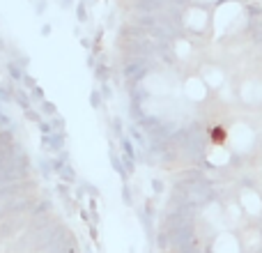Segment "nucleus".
Returning <instances> with one entry per match:
<instances>
[{
  "instance_id": "nucleus-1",
  "label": "nucleus",
  "mask_w": 262,
  "mask_h": 253,
  "mask_svg": "<svg viewBox=\"0 0 262 253\" xmlns=\"http://www.w3.org/2000/svg\"><path fill=\"white\" fill-rule=\"evenodd\" d=\"M0 253H85L69 221L41 198L0 214Z\"/></svg>"
},
{
  "instance_id": "nucleus-2",
  "label": "nucleus",
  "mask_w": 262,
  "mask_h": 253,
  "mask_svg": "<svg viewBox=\"0 0 262 253\" xmlns=\"http://www.w3.org/2000/svg\"><path fill=\"white\" fill-rule=\"evenodd\" d=\"M37 198V173L16 120L0 104V214Z\"/></svg>"
},
{
  "instance_id": "nucleus-3",
  "label": "nucleus",
  "mask_w": 262,
  "mask_h": 253,
  "mask_svg": "<svg viewBox=\"0 0 262 253\" xmlns=\"http://www.w3.org/2000/svg\"><path fill=\"white\" fill-rule=\"evenodd\" d=\"M260 136V126L249 118V115H237L228 124V147L242 159H249L255 152Z\"/></svg>"
},
{
  "instance_id": "nucleus-4",
  "label": "nucleus",
  "mask_w": 262,
  "mask_h": 253,
  "mask_svg": "<svg viewBox=\"0 0 262 253\" xmlns=\"http://www.w3.org/2000/svg\"><path fill=\"white\" fill-rule=\"evenodd\" d=\"M237 200L249 221H262V189L249 180L237 182Z\"/></svg>"
},
{
  "instance_id": "nucleus-5",
  "label": "nucleus",
  "mask_w": 262,
  "mask_h": 253,
  "mask_svg": "<svg viewBox=\"0 0 262 253\" xmlns=\"http://www.w3.org/2000/svg\"><path fill=\"white\" fill-rule=\"evenodd\" d=\"M205 253H242L239 237L235 230H219L205 244Z\"/></svg>"
},
{
  "instance_id": "nucleus-6",
  "label": "nucleus",
  "mask_w": 262,
  "mask_h": 253,
  "mask_svg": "<svg viewBox=\"0 0 262 253\" xmlns=\"http://www.w3.org/2000/svg\"><path fill=\"white\" fill-rule=\"evenodd\" d=\"M251 161H255V163H262V131H260V136H258V145H255V152L251 154Z\"/></svg>"
},
{
  "instance_id": "nucleus-7",
  "label": "nucleus",
  "mask_w": 262,
  "mask_h": 253,
  "mask_svg": "<svg viewBox=\"0 0 262 253\" xmlns=\"http://www.w3.org/2000/svg\"><path fill=\"white\" fill-rule=\"evenodd\" d=\"M189 3H193V5H203V7H209V9H214L216 5H221L223 0H189ZM186 3V5H189Z\"/></svg>"
}]
</instances>
